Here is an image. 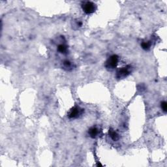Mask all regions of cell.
<instances>
[{"label":"cell","instance_id":"obj_2","mask_svg":"<svg viewBox=\"0 0 167 167\" xmlns=\"http://www.w3.org/2000/svg\"><path fill=\"white\" fill-rule=\"evenodd\" d=\"M82 8L84 12L87 15L94 13L97 9L96 3L92 1H84L82 4Z\"/></svg>","mask_w":167,"mask_h":167},{"label":"cell","instance_id":"obj_9","mask_svg":"<svg viewBox=\"0 0 167 167\" xmlns=\"http://www.w3.org/2000/svg\"><path fill=\"white\" fill-rule=\"evenodd\" d=\"M63 67L64 69H65L66 70H69V69H71L72 64L69 61V60H65L63 61Z\"/></svg>","mask_w":167,"mask_h":167},{"label":"cell","instance_id":"obj_10","mask_svg":"<svg viewBox=\"0 0 167 167\" xmlns=\"http://www.w3.org/2000/svg\"><path fill=\"white\" fill-rule=\"evenodd\" d=\"M161 107L164 112H166L167 111V103L166 101H163L161 104Z\"/></svg>","mask_w":167,"mask_h":167},{"label":"cell","instance_id":"obj_8","mask_svg":"<svg viewBox=\"0 0 167 167\" xmlns=\"http://www.w3.org/2000/svg\"><path fill=\"white\" fill-rule=\"evenodd\" d=\"M141 46H142V48L144 50H148L151 47V43L150 41H145L142 42V44H141Z\"/></svg>","mask_w":167,"mask_h":167},{"label":"cell","instance_id":"obj_4","mask_svg":"<svg viewBox=\"0 0 167 167\" xmlns=\"http://www.w3.org/2000/svg\"><path fill=\"white\" fill-rule=\"evenodd\" d=\"M131 66H126L125 67H122L118 70L116 73V77L117 79H124L125 77H127V76H129L131 73Z\"/></svg>","mask_w":167,"mask_h":167},{"label":"cell","instance_id":"obj_3","mask_svg":"<svg viewBox=\"0 0 167 167\" xmlns=\"http://www.w3.org/2000/svg\"><path fill=\"white\" fill-rule=\"evenodd\" d=\"M84 112V109L81 108L78 106H75L72 108L68 113V116L70 119H76L80 117Z\"/></svg>","mask_w":167,"mask_h":167},{"label":"cell","instance_id":"obj_7","mask_svg":"<svg viewBox=\"0 0 167 167\" xmlns=\"http://www.w3.org/2000/svg\"><path fill=\"white\" fill-rule=\"evenodd\" d=\"M57 50L61 54H66L67 52V46L63 44H61L57 46Z\"/></svg>","mask_w":167,"mask_h":167},{"label":"cell","instance_id":"obj_1","mask_svg":"<svg viewBox=\"0 0 167 167\" xmlns=\"http://www.w3.org/2000/svg\"><path fill=\"white\" fill-rule=\"evenodd\" d=\"M119 61V57L117 55H112L108 57L104 64V67L108 71H113L116 68Z\"/></svg>","mask_w":167,"mask_h":167},{"label":"cell","instance_id":"obj_6","mask_svg":"<svg viewBox=\"0 0 167 167\" xmlns=\"http://www.w3.org/2000/svg\"><path fill=\"white\" fill-rule=\"evenodd\" d=\"M108 134H109V136H110V138H112L114 141H117L119 140V138H120L119 134H118L117 132H116L114 130H113L112 129H109Z\"/></svg>","mask_w":167,"mask_h":167},{"label":"cell","instance_id":"obj_5","mask_svg":"<svg viewBox=\"0 0 167 167\" xmlns=\"http://www.w3.org/2000/svg\"><path fill=\"white\" fill-rule=\"evenodd\" d=\"M102 131L101 130L96 127H92L88 130V134H89L90 137L92 138H96L97 136H99V135H100Z\"/></svg>","mask_w":167,"mask_h":167}]
</instances>
